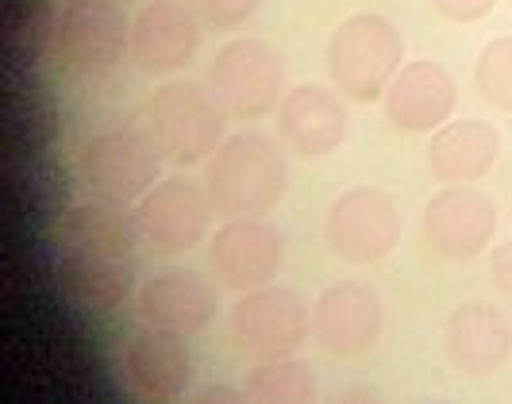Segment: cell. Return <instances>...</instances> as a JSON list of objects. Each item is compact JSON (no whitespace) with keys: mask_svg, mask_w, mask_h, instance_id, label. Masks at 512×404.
<instances>
[{"mask_svg":"<svg viewBox=\"0 0 512 404\" xmlns=\"http://www.w3.org/2000/svg\"><path fill=\"white\" fill-rule=\"evenodd\" d=\"M47 51L70 77H104L131 51V20L116 0H62L47 16Z\"/></svg>","mask_w":512,"mask_h":404,"instance_id":"cell-4","label":"cell"},{"mask_svg":"<svg viewBox=\"0 0 512 404\" xmlns=\"http://www.w3.org/2000/svg\"><path fill=\"white\" fill-rule=\"evenodd\" d=\"M208 266L231 293L274 285L285 266V235L266 216H235L212 235Z\"/></svg>","mask_w":512,"mask_h":404,"instance_id":"cell-11","label":"cell"},{"mask_svg":"<svg viewBox=\"0 0 512 404\" xmlns=\"http://www.w3.org/2000/svg\"><path fill=\"white\" fill-rule=\"evenodd\" d=\"M474 85L493 108L512 112V35H501L482 47L474 62Z\"/></svg>","mask_w":512,"mask_h":404,"instance_id":"cell-22","label":"cell"},{"mask_svg":"<svg viewBox=\"0 0 512 404\" xmlns=\"http://www.w3.org/2000/svg\"><path fill=\"white\" fill-rule=\"evenodd\" d=\"M501 135L486 120H447L432 135L428 170L439 185H474L497 166Z\"/></svg>","mask_w":512,"mask_h":404,"instance_id":"cell-20","label":"cell"},{"mask_svg":"<svg viewBox=\"0 0 512 404\" xmlns=\"http://www.w3.org/2000/svg\"><path fill=\"white\" fill-rule=\"evenodd\" d=\"M147 127L174 166H201L228 139V112L197 81H166L147 101Z\"/></svg>","mask_w":512,"mask_h":404,"instance_id":"cell-6","label":"cell"},{"mask_svg":"<svg viewBox=\"0 0 512 404\" xmlns=\"http://www.w3.org/2000/svg\"><path fill=\"white\" fill-rule=\"evenodd\" d=\"M385 331L382 297L362 281H335L312 301V339L335 358H362Z\"/></svg>","mask_w":512,"mask_h":404,"instance_id":"cell-13","label":"cell"},{"mask_svg":"<svg viewBox=\"0 0 512 404\" xmlns=\"http://www.w3.org/2000/svg\"><path fill=\"white\" fill-rule=\"evenodd\" d=\"M443 354L466 378L501 374L512 354V320L493 301L459 304L443 324Z\"/></svg>","mask_w":512,"mask_h":404,"instance_id":"cell-16","label":"cell"},{"mask_svg":"<svg viewBox=\"0 0 512 404\" xmlns=\"http://www.w3.org/2000/svg\"><path fill=\"white\" fill-rule=\"evenodd\" d=\"M324 239L335 258L347 266L382 262L401 243L397 201L374 185H355V189L339 193L324 216Z\"/></svg>","mask_w":512,"mask_h":404,"instance_id":"cell-10","label":"cell"},{"mask_svg":"<svg viewBox=\"0 0 512 404\" xmlns=\"http://www.w3.org/2000/svg\"><path fill=\"white\" fill-rule=\"evenodd\" d=\"M228 331L235 351L243 358H278L297 354L312 331V312L297 289L262 285L251 293H239L228 312Z\"/></svg>","mask_w":512,"mask_h":404,"instance_id":"cell-9","label":"cell"},{"mask_svg":"<svg viewBox=\"0 0 512 404\" xmlns=\"http://www.w3.org/2000/svg\"><path fill=\"white\" fill-rule=\"evenodd\" d=\"M385 116L397 131L424 135L439 131L451 120L455 104H459V85L447 66H439L432 58H420L401 66V74L393 77V85L385 89Z\"/></svg>","mask_w":512,"mask_h":404,"instance_id":"cell-18","label":"cell"},{"mask_svg":"<svg viewBox=\"0 0 512 404\" xmlns=\"http://www.w3.org/2000/svg\"><path fill=\"white\" fill-rule=\"evenodd\" d=\"M201 16L178 0H147L131 16V62L139 74H174L201 51Z\"/></svg>","mask_w":512,"mask_h":404,"instance_id":"cell-15","label":"cell"},{"mask_svg":"<svg viewBox=\"0 0 512 404\" xmlns=\"http://www.w3.org/2000/svg\"><path fill=\"white\" fill-rule=\"evenodd\" d=\"M347 108L324 85H297L278 104V135L308 162L328 158L347 139Z\"/></svg>","mask_w":512,"mask_h":404,"instance_id":"cell-19","label":"cell"},{"mask_svg":"<svg viewBox=\"0 0 512 404\" xmlns=\"http://www.w3.org/2000/svg\"><path fill=\"white\" fill-rule=\"evenodd\" d=\"M247 401H278V404H301L316 397V381L301 358L278 354V358H258L247 370L243 381Z\"/></svg>","mask_w":512,"mask_h":404,"instance_id":"cell-21","label":"cell"},{"mask_svg":"<svg viewBox=\"0 0 512 404\" xmlns=\"http://www.w3.org/2000/svg\"><path fill=\"white\" fill-rule=\"evenodd\" d=\"M424 243L443 262H474L497 235V204L474 185H443L424 204Z\"/></svg>","mask_w":512,"mask_h":404,"instance_id":"cell-12","label":"cell"},{"mask_svg":"<svg viewBox=\"0 0 512 404\" xmlns=\"http://www.w3.org/2000/svg\"><path fill=\"white\" fill-rule=\"evenodd\" d=\"M258 4L262 0H193V12L201 16V24L228 31V27L247 24L258 12Z\"/></svg>","mask_w":512,"mask_h":404,"instance_id":"cell-23","label":"cell"},{"mask_svg":"<svg viewBox=\"0 0 512 404\" xmlns=\"http://www.w3.org/2000/svg\"><path fill=\"white\" fill-rule=\"evenodd\" d=\"M328 77L347 101H382L405 62V35L382 12H355L328 39Z\"/></svg>","mask_w":512,"mask_h":404,"instance_id":"cell-3","label":"cell"},{"mask_svg":"<svg viewBox=\"0 0 512 404\" xmlns=\"http://www.w3.org/2000/svg\"><path fill=\"white\" fill-rule=\"evenodd\" d=\"M216 289L197 270L166 266L147 278L135 293V316L139 324L178 331V335H201L216 316Z\"/></svg>","mask_w":512,"mask_h":404,"instance_id":"cell-17","label":"cell"},{"mask_svg":"<svg viewBox=\"0 0 512 404\" xmlns=\"http://www.w3.org/2000/svg\"><path fill=\"white\" fill-rule=\"evenodd\" d=\"M205 189L216 216H266L289 193V162L270 135L239 131L205 162Z\"/></svg>","mask_w":512,"mask_h":404,"instance_id":"cell-2","label":"cell"},{"mask_svg":"<svg viewBox=\"0 0 512 404\" xmlns=\"http://www.w3.org/2000/svg\"><path fill=\"white\" fill-rule=\"evenodd\" d=\"M158 143L135 127H108L77 151V181L81 189L101 204L128 208L139 204L158 185Z\"/></svg>","mask_w":512,"mask_h":404,"instance_id":"cell-5","label":"cell"},{"mask_svg":"<svg viewBox=\"0 0 512 404\" xmlns=\"http://www.w3.org/2000/svg\"><path fill=\"white\" fill-rule=\"evenodd\" d=\"M208 89L231 120H262L289 93L282 54L262 39H231L208 62Z\"/></svg>","mask_w":512,"mask_h":404,"instance_id":"cell-7","label":"cell"},{"mask_svg":"<svg viewBox=\"0 0 512 404\" xmlns=\"http://www.w3.org/2000/svg\"><path fill=\"white\" fill-rule=\"evenodd\" d=\"M212 212H216V204L208 197L205 181L178 174L158 181L151 193L135 204V228L154 258L170 262V258H181L205 243L208 228H212Z\"/></svg>","mask_w":512,"mask_h":404,"instance_id":"cell-8","label":"cell"},{"mask_svg":"<svg viewBox=\"0 0 512 404\" xmlns=\"http://www.w3.org/2000/svg\"><path fill=\"white\" fill-rule=\"evenodd\" d=\"M489 278H493V285H497V289L512 301V239L509 243H501V247H493V258H489Z\"/></svg>","mask_w":512,"mask_h":404,"instance_id":"cell-25","label":"cell"},{"mask_svg":"<svg viewBox=\"0 0 512 404\" xmlns=\"http://www.w3.org/2000/svg\"><path fill=\"white\" fill-rule=\"evenodd\" d=\"M120 374L128 393L139 401H178L193 378V351L178 331L143 324V331H135L124 343Z\"/></svg>","mask_w":512,"mask_h":404,"instance_id":"cell-14","label":"cell"},{"mask_svg":"<svg viewBox=\"0 0 512 404\" xmlns=\"http://www.w3.org/2000/svg\"><path fill=\"white\" fill-rule=\"evenodd\" d=\"M432 8L439 16L455 20V24H474V20H482L497 8V0H432Z\"/></svg>","mask_w":512,"mask_h":404,"instance_id":"cell-24","label":"cell"},{"mask_svg":"<svg viewBox=\"0 0 512 404\" xmlns=\"http://www.w3.org/2000/svg\"><path fill=\"white\" fill-rule=\"evenodd\" d=\"M143 247L135 212L116 204H77L58 224V270L77 304L116 312L135 297V251Z\"/></svg>","mask_w":512,"mask_h":404,"instance_id":"cell-1","label":"cell"}]
</instances>
